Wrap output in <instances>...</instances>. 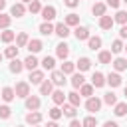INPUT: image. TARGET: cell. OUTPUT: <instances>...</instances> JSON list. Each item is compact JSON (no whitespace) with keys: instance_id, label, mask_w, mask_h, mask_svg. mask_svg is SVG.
Masks as SVG:
<instances>
[{"instance_id":"cell-1","label":"cell","mask_w":127,"mask_h":127,"mask_svg":"<svg viewBox=\"0 0 127 127\" xmlns=\"http://www.w3.org/2000/svg\"><path fill=\"white\" fill-rule=\"evenodd\" d=\"M16 97H28L30 95V85L26 83V81H20L18 85H16Z\"/></svg>"},{"instance_id":"cell-2","label":"cell","mask_w":127,"mask_h":127,"mask_svg":"<svg viewBox=\"0 0 127 127\" xmlns=\"http://www.w3.org/2000/svg\"><path fill=\"white\" fill-rule=\"evenodd\" d=\"M99 107H101V101L97 97H87V101H85V109L87 111L95 113V111H99Z\"/></svg>"},{"instance_id":"cell-3","label":"cell","mask_w":127,"mask_h":127,"mask_svg":"<svg viewBox=\"0 0 127 127\" xmlns=\"http://www.w3.org/2000/svg\"><path fill=\"white\" fill-rule=\"evenodd\" d=\"M40 12H42V18H44L46 22H50V20L56 18V8H54V6H46V8H42Z\"/></svg>"},{"instance_id":"cell-4","label":"cell","mask_w":127,"mask_h":127,"mask_svg":"<svg viewBox=\"0 0 127 127\" xmlns=\"http://www.w3.org/2000/svg\"><path fill=\"white\" fill-rule=\"evenodd\" d=\"M26 107H28L30 111H36V109L40 107V97H36V95H28V97H26Z\"/></svg>"},{"instance_id":"cell-5","label":"cell","mask_w":127,"mask_h":127,"mask_svg":"<svg viewBox=\"0 0 127 127\" xmlns=\"http://www.w3.org/2000/svg\"><path fill=\"white\" fill-rule=\"evenodd\" d=\"M54 32H56L60 38H67V36H69V28H67L64 22H60L58 26H54Z\"/></svg>"},{"instance_id":"cell-6","label":"cell","mask_w":127,"mask_h":127,"mask_svg":"<svg viewBox=\"0 0 127 127\" xmlns=\"http://www.w3.org/2000/svg\"><path fill=\"white\" fill-rule=\"evenodd\" d=\"M56 52H58V58H62V60H65V58L69 56V46L62 42V44H58V46H56Z\"/></svg>"},{"instance_id":"cell-7","label":"cell","mask_w":127,"mask_h":127,"mask_svg":"<svg viewBox=\"0 0 127 127\" xmlns=\"http://www.w3.org/2000/svg\"><path fill=\"white\" fill-rule=\"evenodd\" d=\"M44 81V71H40V69H34V71H30V83H36V85H40Z\"/></svg>"},{"instance_id":"cell-8","label":"cell","mask_w":127,"mask_h":127,"mask_svg":"<svg viewBox=\"0 0 127 127\" xmlns=\"http://www.w3.org/2000/svg\"><path fill=\"white\" fill-rule=\"evenodd\" d=\"M91 85H93V87H103V85H105V77H103V73L95 71L93 77H91Z\"/></svg>"},{"instance_id":"cell-9","label":"cell","mask_w":127,"mask_h":127,"mask_svg":"<svg viewBox=\"0 0 127 127\" xmlns=\"http://www.w3.org/2000/svg\"><path fill=\"white\" fill-rule=\"evenodd\" d=\"M99 28L111 30V28H113V18H111V16H101V18H99Z\"/></svg>"},{"instance_id":"cell-10","label":"cell","mask_w":127,"mask_h":127,"mask_svg":"<svg viewBox=\"0 0 127 127\" xmlns=\"http://www.w3.org/2000/svg\"><path fill=\"white\" fill-rule=\"evenodd\" d=\"M73 32H75V38H77V40H87V38H89V30H87L85 26H77Z\"/></svg>"},{"instance_id":"cell-11","label":"cell","mask_w":127,"mask_h":127,"mask_svg":"<svg viewBox=\"0 0 127 127\" xmlns=\"http://www.w3.org/2000/svg\"><path fill=\"white\" fill-rule=\"evenodd\" d=\"M105 81H107L111 87H119V85H121V75H119V73H109Z\"/></svg>"},{"instance_id":"cell-12","label":"cell","mask_w":127,"mask_h":127,"mask_svg":"<svg viewBox=\"0 0 127 127\" xmlns=\"http://www.w3.org/2000/svg\"><path fill=\"white\" fill-rule=\"evenodd\" d=\"M26 121H28L30 125H38V123L42 121V113H38V111H32V113H28V115H26Z\"/></svg>"},{"instance_id":"cell-13","label":"cell","mask_w":127,"mask_h":127,"mask_svg":"<svg viewBox=\"0 0 127 127\" xmlns=\"http://www.w3.org/2000/svg\"><path fill=\"white\" fill-rule=\"evenodd\" d=\"M44 48V44L40 42V40H30L28 42V50H30V54H36V52H40Z\"/></svg>"},{"instance_id":"cell-14","label":"cell","mask_w":127,"mask_h":127,"mask_svg":"<svg viewBox=\"0 0 127 127\" xmlns=\"http://www.w3.org/2000/svg\"><path fill=\"white\" fill-rule=\"evenodd\" d=\"M75 65L79 67V71H85V69L91 67V60H89V58H79V60L75 62Z\"/></svg>"},{"instance_id":"cell-15","label":"cell","mask_w":127,"mask_h":127,"mask_svg":"<svg viewBox=\"0 0 127 127\" xmlns=\"http://www.w3.org/2000/svg\"><path fill=\"white\" fill-rule=\"evenodd\" d=\"M52 83L64 85V83H65V75H64L62 71H52Z\"/></svg>"},{"instance_id":"cell-16","label":"cell","mask_w":127,"mask_h":127,"mask_svg":"<svg viewBox=\"0 0 127 127\" xmlns=\"http://www.w3.org/2000/svg\"><path fill=\"white\" fill-rule=\"evenodd\" d=\"M52 89H54V83H52V81H48V79H46V81H42V83H40V93H42V95H50V93H52Z\"/></svg>"},{"instance_id":"cell-17","label":"cell","mask_w":127,"mask_h":127,"mask_svg":"<svg viewBox=\"0 0 127 127\" xmlns=\"http://www.w3.org/2000/svg\"><path fill=\"white\" fill-rule=\"evenodd\" d=\"M36 65H38V60H36V58L30 54V56L24 60V67H28L30 71H34V69H36Z\"/></svg>"},{"instance_id":"cell-18","label":"cell","mask_w":127,"mask_h":127,"mask_svg":"<svg viewBox=\"0 0 127 127\" xmlns=\"http://www.w3.org/2000/svg\"><path fill=\"white\" fill-rule=\"evenodd\" d=\"M22 69H24V62H20V60L14 58L12 64H10V71H12V73H20Z\"/></svg>"},{"instance_id":"cell-19","label":"cell","mask_w":127,"mask_h":127,"mask_svg":"<svg viewBox=\"0 0 127 127\" xmlns=\"http://www.w3.org/2000/svg\"><path fill=\"white\" fill-rule=\"evenodd\" d=\"M52 99H54V103H56V105H62V103L65 101V93H64L62 89H58V91H54V93H52Z\"/></svg>"},{"instance_id":"cell-20","label":"cell","mask_w":127,"mask_h":127,"mask_svg":"<svg viewBox=\"0 0 127 127\" xmlns=\"http://www.w3.org/2000/svg\"><path fill=\"white\" fill-rule=\"evenodd\" d=\"M24 12H26V8H24L22 4H14V6H12V10H10V14H12V16H16V18H22V16H24Z\"/></svg>"},{"instance_id":"cell-21","label":"cell","mask_w":127,"mask_h":127,"mask_svg":"<svg viewBox=\"0 0 127 127\" xmlns=\"http://www.w3.org/2000/svg\"><path fill=\"white\" fill-rule=\"evenodd\" d=\"M64 24H65L67 28H69V26H77V24H79V16H77V14H67Z\"/></svg>"},{"instance_id":"cell-22","label":"cell","mask_w":127,"mask_h":127,"mask_svg":"<svg viewBox=\"0 0 127 127\" xmlns=\"http://www.w3.org/2000/svg\"><path fill=\"white\" fill-rule=\"evenodd\" d=\"M87 46H89V50H99L101 48V38H97V36L87 38Z\"/></svg>"},{"instance_id":"cell-23","label":"cell","mask_w":127,"mask_h":127,"mask_svg":"<svg viewBox=\"0 0 127 127\" xmlns=\"http://www.w3.org/2000/svg\"><path fill=\"white\" fill-rule=\"evenodd\" d=\"M0 97H2L4 101H12V99L16 97V93H14V89H12V87H4V89H2V95H0Z\"/></svg>"},{"instance_id":"cell-24","label":"cell","mask_w":127,"mask_h":127,"mask_svg":"<svg viewBox=\"0 0 127 127\" xmlns=\"http://www.w3.org/2000/svg\"><path fill=\"white\" fill-rule=\"evenodd\" d=\"M73 69H75V64H73V62H64V64H62V69H60V71H62V73L65 75V73H73Z\"/></svg>"},{"instance_id":"cell-25","label":"cell","mask_w":127,"mask_h":127,"mask_svg":"<svg viewBox=\"0 0 127 127\" xmlns=\"http://www.w3.org/2000/svg\"><path fill=\"white\" fill-rule=\"evenodd\" d=\"M28 34L26 32H22V34H18V40H16V46L18 48H24V46H28Z\"/></svg>"},{"instance_id":"cell-26","label":"cell","mask_w":127,"mask_h":127,"mask_svg":"<svg viewBox=\"0 0 127 127\" xmlns=\"http://www.w3.org/2000/svg\"><path fill=\"white\" fill-rule=\"evenodd\" d=\"M42 65H44V69H54V65H56V60H54L52 56H46V58L42 60Z\"/></svg>"},{"instance_id":"cell-27","label":"cell","mask_w":127,"mask_h":127,"mask_svg":"<svg viewBox=\"0 0 127 127\" xmlns=\"http://www.w3.org/2000/svg\"><path fill=\"white\" fill-rule=\"evenodd\" d=\"M113 67H115L117 71H123V69H127V60H123V58H117V60L113 62Z\"/></svg>"},{"instance_id":"cell-28","label":"cell","mask_w":127,"mask_h":127,"mask_svg":"<svg viewBox=\"0 0 127 127\" xmlns=\"http://www.w3.org/2000/svg\"><path fill=\"white\" fill-rule=\"evenodd\" d=\"M67 99H69V105L77 107V105H79V101H81V95H79V93H75V91H71V93L67 95Z\"/></svg>"},{"instance_id":"cell-29","label":"cell","mask_w":127,"mask_h":127,"mask_svg":"<svg viewBox=\"0 0 127 127\" xmlns=\"http://www.w3.org/2000/svg\"><path fill=\"white\" fill-rule=\"evenodd\" d=\"M91 12H93L95 16H99V18L105 16V4H95V6L91 8Z\"/></svg>"},{"instance_id":"cell-30","label":"cell","mask_w":127,"mask_h":127,"mask_svg":"<svg viewBox=\"0 0 127 127\" xmlns=\"http://www.w3.org/2000/svg\"><path fill=\"white\" fill-rule=\"evenodd\" d=\"M40 32H42V34H44V36H50V34H52V32H54V26H52V24H50V22H44V24H42V26H40Z\"/></svg>"},{"instance_id":"cell-31","label":"cell","mask_w":127,"mask_h":127,"mask_svg":"<svg viewBox=\"0 0 127 127\" xmlns=\"http://www.w3.org/2000/svg\"><path fill=\"white\" fill-rule=\"evenodd\" d=\"M0 40H2V42H6V44H8V42H12V40H14V32H12V30H4V32L0 34Z\"/></svg>"},{"instance_id":"cell-32","label":"cell","mask_w":127,"mask_h":127,"mask_svg":"<svg viewBox=\"0 0 127 127\" xmlns=\"http://www.w3.org/2000/svg\"><path fill=\"white\" fill-rule=\"evenodd\" d=\"M4 56H6V58H10V60H14V58L18 56V46H10V48H6Z\"/></svg>"},{"instance_id":"cell-33","label":"cell","mask_w":127,"mask_h":127,"mask_svg":"<svg viewBox=\"0 0 127 127\" xmlns=\"http://www.w3.org/2000/svg\"><path fill=\"white\" fill-rule=\"evenodd\" d=\"M71 85H73V87H81V85H83V75H81V73H73Z\"/></svg>"},{"instance_id":"cell-34","label":"cell","mask_w":127,"mask_h":127,"mask_svg":"<svg viewBox=\"0 0 127 127\" xmlns=\"http://www.w3.org/2000/svg\"><path fill=\"white\" fill-rule=\"evenodd\" d=\"M79 93H81L83 97H91V93H93V85H85V83H83V85L79 87Z\"/></svg>"},{"instance_id":"cell-35","label":"cell","mask_w":127,"mask_h":127,"mask_svg":"<svg viewBox=\"0 0 127 127\" xmlns=\"http://www.w3.org/2000/svg\"><path fill=\"white\" fill-rule=\"evenodd\" d=\"M113 22H119V24H123V26H125V24H127V12L119 10V12L115 14V20H113Z\"/></svg>"},{"instance_id":"cell-36","label":"cell","mask_w":127,"mask_h":127,"mask_svg":"<svg viewBox=\"0 0 127 127\" xmlns=\"http://www.w3.org/2000/svg\"><path fill=\"white\" fill-rule=\"evenodd\" d=\"M103 101H105L107 105H115V103H117V97H115V93H113V91H109V93H105Z\"/></svg>"},{"instance_id":"cell-37","label":"cell","mask_w":127,"mask_h":127,"mask_svg":"<svg viewBox=\"0 0 127 127\" xmlns=\"http://www.w3.org/2000/svg\"><path fill=\"white\" fill-rule=\"evenodd\" d=\"M125 113H127V105H125V103H117V105H115V115H117V117H123Z\"/></svg>"},{"instance_id":"cell-38","label":"cell","mask_w":127,"mask_h":127,"mask_svg":"<svg viewBox=\"0 0 127 127\" xmlns=\"http://www.w3.org/2000/svg\"><path fill=\"white\" fill-rule=\"evenodd\" d=\"M28 10H30L32 14H36V12H40V10H42V4H40L38 0H32V2H30V6H28Z\"/></svg>"},{"instance_id":"cell-39","label":"cell","mask_w":127,"mask_h":127,"mask_svg":"<svg viewBox=\"0 0 127 127\" xmlns=\"http://www.w3.org/2000/svg\"><path fill=\"white\" fill-rule=\"evenodd\" d=\"M62 113H64V115H67V117H75V107H73V105H64Z\"/></svg>"},{"instance_id":"cell-40","label":"cell","mask_w":127,"mask_h":127,"mask_svg":"<svg viewBox=\"0 0 127 127\" xmlns=\"http://www.w3.org/2000/svg\"><path fill=\"white\" fill-rule=\"evenodd\" d=\"M81 125H83V127H97V119H95V117H85Z\"/></svg>"},{"instance_id":"cell-41","label":"cell","mask_w":127,"mask_h":127,"mask_svg":"<svg viewBox=\"0 0 127 127\" xmlns=\"http://www.w3.org/2000/svg\"><path fill=\"white\" fill-rule=\"evenodd\" d=\"M99 62L101 64H109L111 62V52H101L99 54Z\"/></svg>"},{"instance_id":"cell-42","label":"cell","mask_w":127,"mask_h":127,"mask_svg":"<svg viewBox=\"0 0 127 127\" xmlns=\"http://www.w3.org/2000/svg\"><path fill=\"white\" fill-rule=\"evenodd\" d=\"M50 117H52L54 121H58V119L62 117V109H58V107H52V109H50Z\"/></svg>"},{"instance_id":"cell-43","label":"cell","mask_w":127,"mask_h":127,"mask_svg":"<svg viewBox=\"0 0 127 127\" xmlns=\"http://www.w3.org/2000/svg\"><path fill=\"white\" fill-rule=\"evenodd\" d=\"M121 50H123V44H121V40H115V42H113V46H111V52H113V54H119Z\"/></svg>"},{"instance_id":"cell-44","label":"cell","mask_w":127,"mask_h":127,"mask_svg":"<svg viewBox=\"0 0 127 127\" xmlns=\"http://www.w3.org/2000/svg\"><path fill=\"white\" fill-rule=\"evenodd\" d=\"M8 26H10V16L0 14V28H8Z\"/></svg>"},{"instance_id":"cell-45","label":"cell","mask_w":127,"mask_h":127,"mask_svg":"<svg viewBox=\"0 0 127 127\" xmlns=\"http://www.w3.org/2000/svg\"><path fill=\"white\" fill-rule=\"evenodd\" d=\"M0 117H2V119H8V117H10V107H8V105H2V107H0Z\"/></svg>"},{"instance_id":"cell-46","label":"cell","mask_w":127,"mask_h":127,"mask_svg":"<svg viewBox=\"0 0 127 127\" xmlns=\"http://www.w3.org/2000/svg\"><path fill=\"white\" fill-rule=\"evenodd\" d=\"M77 2H79V0H65V6H69V8H75V6H77Z\"/></svg>"},{"instance_id":"cell-47","label":"cell","mask_w":127,"mask_h":127,"mask_svg":"<svg viewBox=\"0 0 127 127\" xmlns=\"http://www.w3.org/2000/svg\"><path fill=\"white\" fill-rule=\"evenodd\" d=\"M119 36H121V38H127V24H125V26H121V30H119Z\"/></svg>"},{"instance_id":"cell-48","label":"cell","mask_w":127,"mask_h":127,"mask_svg":"<svg viewBox=\"0 0 127 127\" xmlns=\"http://www.w3.org/2000/svg\"><path fill=\"white\" fill-rule=\"evenodd\" d=\"M107 4H109L111 8H119V0H107Z\"/></svg>"},{"instance_id":"cell-49","label":"cell","mask_w":127,"mask_h":127,"mask_svg":"<svg viewBox=\"0 0 127 127\" xmlns=\"http://www.w3.org/2000/svg\"><path fill=\"white\" fill-rule=\"evenodd\" d=\"M103 127H119V125H117L115 121H105V123H103Z\"/></svg>"},{"instance_id":"cell-50","label":"cell","mask_w":127,"mask_h":127,"mask_svg":"<svg viewBox=\"0 0 127 127\" xmlns=\"http://www.w3.org/2000/svg\"><path fill=\"white\" fill-rule=\"evenodd\" d=\"M69 127H83V125H81V123H79V121H75V119H73V121H71V123H69Z\"/></svg>"},{"instance_id":"cell-51","label":"cell","mask_w":127,"mask_h":127,"mask_svg":"<svg viewBox=\"0 0 127 127\" xmlns=\"http://www.w3.org/2000/svg\"><path fill=\"white\" fill-rule=\"evenodd\" d=\"M46 127H60V125H58V123H56V121H50V123H48V125H46Z\"/></svg>"},{"instance_id":"cell-52","label":"cell","mask_w":127,"mask_h":127,"mask_svg":"<svg viewBox=\"0 0 127 127\" xmlns=\"http://www.w3.org/2000/svg\"><path fill=\"white\" fill-rule=\"evenodd\" d=\"M4 6H6V0H0V10H2Z\"/></svg>"},{"instance_id":"cell-53","label":"cell","mask_w":127,"mask_h":127,"mask_svg":"<svg viewBox=\"0 0 127 127\" xmlns=\"http://www.w3.org/2000/svg\"><path fill=\"white\" fill-rule=\"evenodd\" d=\"M125 95H127V85H125Z\"/></svg>"},{"instance_id":"cell-54","label":"cell","mask_w":127,"mask_h":127,"mask_svg":"<svg viewBox=\"0 0 127 127\" xmlns=\"http://www.w3.org/2000/svg\"><path fill=\"white\" fill-rule=\"evenodd\" d=\"M24 2H32V0H24Z\"/></svg>"},{"instance_id":"cell-55","label":"cell","mask_w":127,"mask_h":127,"mask_svg":"<svg viewBox=\"0 0 127 127\" xmlns=\"http://www.w3.org/2000/svg\"><path fill=\"white\" fill-rule=\"evenodd\" d=\"M0 62H2V54H0Z\"/></svg>"},{"instance_id":"cell-56","label":"cell","mask_w":127,"mask_h":127,"mask_svg":"<svg viewBox=\"0 0 127 127\" xmlns=\"http://www.w3.org/2000/svg\"><path fill=\"white\" fill-rule=\"evenodd\" d=\"M123 2H125V4H127V0H123Z\"/></svg>"},{"instance_id":"cell-57","label":"cell","mask_w":127,"mask_h":127,"mask_svg":"<svg viewBox=\"0 0 127 127\" xmlns=\"http://www.w3.org/2000/svg\"><path fill=\"white\" fill-rule=\"evenodd\" d=\"M123 50H127V46H125V48H123Z\"/></svg>"},{"instance_id":"cell-58","label":"cell","mask_w":127,"mask_h":127,"mask_svg":"<svg viewBox=\"0 0 127 127\" xmlns=\"http://www.w3.org/2000/svg\"><path fill=\"white\" fill-rule=\"evenodd\" d=\"M18 127H22V125H18Z\"/></svg>"},{"instance_id":"cell-59","label":"cell","mask_w":127,"mask_h":127,"mask_svg":"<svg viewBox=\"0 0 127 127\" xmlns=\"http://www.w3.org/2000/svg\"><path fill=\"white\" fill-rule=\"evenodd\" d=\"M0 95H2V91H0Z\"/></svg>"},{"instance_id":"cell-60","label":"cell","mask_w":127,"mask_h":127,"mask_svg":"<svg viewBox=\"0 0 127 127\" xmlns=\"http://www.w3.org/2000/svg\"><path fill=\"white\" fill-rule=\"evenodd\" d=\"M34 127H36V125H34Z\"/></svg>"}]
</instances>
